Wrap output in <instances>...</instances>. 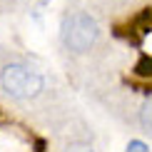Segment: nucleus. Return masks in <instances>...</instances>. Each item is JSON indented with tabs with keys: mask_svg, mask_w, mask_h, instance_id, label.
Listing matches in <instances>:
<instances>
[{
	"mask_svg": "<svg viewBox=\"0 0 152 152\" xmlns=\"http://www.w3.org/2000/svg\"><path fill=\"white\" fill-rule=\"evenodd\" d=\"M62 152H92L87 145H70V147H65Z\"/></svg>",
	"mask_w": 152,
	"mask_h": 152,
	"instance_id": "39448f33",
	"label": "nucleus"
},
{
	"mask_svg": "<svg viewBox=\"0 0 152 152\" xmlns=\"http://www.w3.org/2000/svg\"><path fill=\"white\" fill-rule=\"evenodd\" d=\"M0 85L10 97L28 100V97H35L42 90V77L23 65H8L0 72Z\"/></svg>",
	"mask_w": 152,
	"mask_h": 152,
	"instance_id": "f03ea898",
	"label": "nucleus"
},
{
	"mask_svg": "<svg viewBox=\"0 0 152 152\" xmlns=\"http://www.w3.org/2000/svg\"><path fill=\"white\" fill-rule=\"evenodd\" d=\"M127 152H150V150H147V145H145L142 140H132L127 145Z\"/></svg>",
	"mask_w": 152,
	"mask_h": 152,
	"instance_id": "20e7f679",
	"label": "nucleus"
},
{
	"mask_svg": "<svg viewBox=\"0 0 152 152\" xmlns=\"http://www.w3.org/2000/svg\"><path fill=\"white\" fill-rule=\"evenodd\" d=\"M140 120H142L145 130H152V100H147V102H145V107H142V115H140Z\"/></svg>",
	"mask_w": 152,
	"mask_h": 152,
	"instance_id": "7ed1b4c3",
	"label": "nucleus"
},
{
	"mask_svg": "<svg viewBox=\"0 0 152 152\" xmlns=\"http://www.w3.org/2000/svg\"><path fill=\"white\" fill-rule=\"evenodd\" d=\"M100 37V28L87 12H72L62 23V42L72 53H87Z\"/></svg>",
	"mask_w": 152,
	"mask_h": 152,
	"instance_id": "f257e3e1",
	"label": "nucleus"
}]
</instances>
